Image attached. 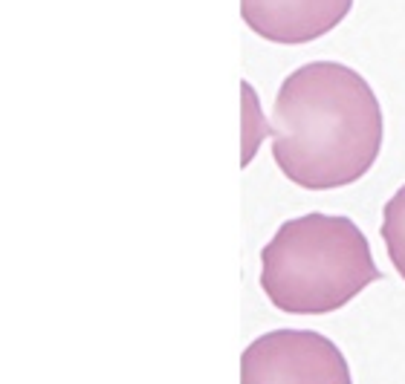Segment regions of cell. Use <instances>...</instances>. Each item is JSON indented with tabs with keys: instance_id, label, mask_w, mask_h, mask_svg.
I'll return each mask as SVG.
<instances>
[{
	"instance_id": "6da1fadb",
	"label": "cell",
	"mask_w": 405,
	"mask_h": 384,
	"mask_svg": "<svg viewBox=\"0 0 405 384\" xmlns=\"http://www.w3.org/2000/svg\"><path fill=\"white\" fill-rule=\"evenodd\" d=\"M272 159L304 191L362 179L382 151V107L373 87L339 61H310L278 87L267 121Z\"/></svg>"
},
{
	"instance_id": "7a4b0ae2",
	"label": "cell",
	"mask_w": 405,
	"mask_h": 384,
	"mask_svg": "<svg viewBox=\"0 0 405 384\" xmlns=\"http://www.w3.org/2000/svg\"><path fill=\"white\" fill-rule=\"evenodd\" d=\"M376 280L382 272L350 217L313 211L287 220L260 248V289L290 315L336 312Z\"/></svg>"
},
{
	"instance_id": "3957f363",
	"label": "cell",
	"mask_w": 405,
	"mask_h": 384,
	"mask_svg": "<svg viewBox=\"0 0 405 384\" xmlns=\"http://www.w3.org/2000/svg\"><path fill=\"white\" fill-rule=\"evenodd\" d=\"M240 384H353L348 358L313 329H272L240 352Z\"/></svg>"
},
{
	"instance_id": "277c9868",
	"label": "cell",
	"mask_w": 405,
	"mask_h": 384,
	"mask_svg": "<svg viewBox=\"0 0 405 384\" xmlns=\"http://www.w3.org/2000/svg\"><path fill=\"white\" fill-rule=\"evenodd\" d=\"M353 0H240V17L272 44H310L341 24Z\"/></svg>"
},
{
	"instance_id": "5b68a950",
	"label": "cell",
	"mask_w": 405,
	"mask_h": 384,
	"mask_svg": "<svg viewBox=\"0 0 405 384\" xmlns=\"http://www.w3.org/2000/svg\"><path fill=\"white\" fill-rule=\"evenodd\" d=\"M382 240L388 248V260L405 280V185H399L382 208Z\"/></svg>"
}]
</instances>
